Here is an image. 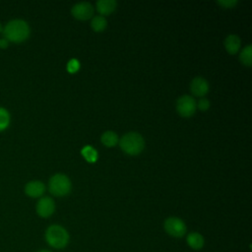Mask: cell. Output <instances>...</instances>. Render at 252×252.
<instances>
[{"label": "cell", "instance_id": "obj_6", "mask_svg": "<svg viewBox=\"0 0 252 252\" xmlns=\"http://www.w3.org/2000/svg\"><path fill=\"white\" fill-rule=\"evenodd\" d=\"M197 103L193 96L184 94L176 100V110L183 117H189L196 111Z\"/></svg>", "mask_w": 252, "mask_h": 252}, {"label": "cell", "instance_id": "obj_14", "mask_svg": "<svg viewBox=\"0 0 252 252\" xmlns=\"http://www.w3.org/2000/svg\"><path fill=\"white\" fill-rule=\"evenodd\" d=\"M100 140L103 145H105L107 147H113L118 143V136L115 132L108 130V131H105L102 133Z\"/></svg>", "mask_w": 252, "mask_h": 252}, {"label": "cell", "instance_id": "obj_16", "mask_svg": "<svg viewBox=\"0 0 252 252\" xmlns=\"http://www.w3.org/2000/svg\"><path fill=\"white\" fill-rule=\"evenodd\" d=\"M81 154L89 162H94L97 159V152L94 147L90 145L85 146L81 150Z\"/></svg>", "mask_w": 252, "mask_h": 252}, {"label": "cell", "instance_id": "obj_3", "mask_svg": "<svg viewBox=\"0 0 252 252\" xmlns=\"http://www.w3.org/2000/svg\"><path fill=\"white\" fill-rule=\"evenodd\" d=\"M119 146L126 154L135 156L143 151L145 141L142 135L138 132H129L120 138Z\"/></svg>", "mask_w": 252, "mask_h": 252}, {"label": "cell", "instance_id": "obj_7", "mask_svg": "<svg viewBox=\"0 0 252 252\" xmlns=\"http://www.w3.org/2000/svg\"><path fill=\"white\" fill-rule=\"evenodd\" d=\"M72 15L79 20H87L93 16L94 7L90 2L82 1L76 3L71 9Z\"/></svg>", "mask_w": 252, "mask_h": 252}, {"label": "cell", "instance_id": "obj_22", "mask_svg": "<svg viewBox=\"0 0 252 252\" xmlns=\"http://www.w3.org/2000/svg\"><path fill=\"white\" fill-rule=\"evenodd\" d=\"M9 43H10V42H9L6 38H4V37L0 38V49H6V48H8Z\"/></svg>", "mask_w": 252, "mask_h": 252}, {"label": "cell", "instance_id": "obj_17", "mask_svg": "<svg viewBox=\"0 0 252 252\" xmlns=\"http://www.w3.org/2000/svg\"><path fill=\"white\" fill-rule=\"evenodd\" d=\"M239 59L242 64L246 66H251L252 64V46L251 44L246 45L239 54Z\"/></svg>", "mask_w": 252, "mask_h": 252}, {"label": "cell", "instance_id": "obj_9", "mask_svg": "<svg viewBox=\"0 0 252 252\" xmlns=\"http://www.w3.org/2000/svg\"><path fill=\"white\" fill-rule=\"evenodd\" d=\"M45 192V185L40 180H32L25 185V193L32 198H38Z\"/></svg>", "mask_w": 252, "mask_h": 252}, {"label": "cell", "instance_id": "obj_21", "mask_svg": "<svg viewBox=\"0 0 252 252\" xmlns=\"http://www.w3.org/2000/svg\"><path fill=\"white\" fill-rule=\"evenodd\" d=\"M218 3L224 8H231L237 4V0H218Z\"/></svg>", "mask_w": 252, "mask_h": 252}, {"label": "cell", "instance_id": "obj_4", "mask_svg": "<svg viewBox=\"0 0 252 252\" xmlns=\"http://www.w3.org/2000/svg\"><path fill=\"white\" fill-rule=\"evenodd\" d=\"M71 181L69 177L63 173H55L48 182V189L54 196H65L71 191Z\"/></svg>", "mask_w": 252, "mask_h": 252}, {"label": "cell", "instance_id": "obj_10", "mask_svg": "<svg viewBox=\"0 0 252 252\" xmlns=\"http://www.w3.org/2000/svg\"><path fill=\"white\" fill-rule=\"evenodd\" d=\"M191 93L197 96H203L209 92V84L203 77H195L190 83Z\"/></svg>", "mask_w": 252, "mask_h": 252}, {"label": "cell", "instance_id": "obj_23", "mask_svg": "<svg viewBox=\"0 0 252 252\" xmlns=\"http://www.w3.org/2000/svg\"><path fill=\"white\" fill-rule=\"evenodd\" d=\"M3 32V26H2V24H1V22H0V33Z\"/></svg>", "mask_w": 252, "mask_h": 252}, {"label": "cell", "instance_id": "obj_12", "mask_svg": "<svg viewBox=\"0 0 252 252\" xmlns=\"http://www.w3.org/2000/svg\"><path fill=\"white\" fill-rule=\"evenodd\" d=\"M187 244L194 250H200L203 248L205 240L202 234H200L199 232H190L187 235Z\"/></svg>", "mask_w": 252, "mask_h": 252}, {"label": "cell", "instance_id": "obj_19", "mask_svg": "<svg viewBox=\"0 0 252 252\" xmlns=\"http://www.w3.org/2000/svg\"><path fill=\"white\" fill-rule=\"evenodd\" d=\"M80 68V62L76 58H73L67 63V70L71 73H75Z\"/></svg>", "mask_w": 252, "mask_h": 252}, {"label": "cell", "instance_id": "obj_13", "mask_svg": "<svg viewBox=\"0 0 252 252\" xmlns=\"http://www.w3.org/2000/svg\"><path fill=\"white\" fill-rule=\"evenodd\" d=\"M116 8L115 0H98L96 2V9L102 15H107L112 13Z\"/></svg>", "mask_w": 252, "mask_h": 252}, {"label": "cell", "instance_id": "obj_20", "mask_svg": "<svg viewBox=\"0 0 252 252\" xmlns=\"http://www.w3.org/2000/svg\"><path fill=\"white\" fill-rule=\"evenodd\" d=\"M198 107L199 109L203 110V111H206L209 107H210V101L209 99H207L206 97H202L199 101H198Z\"/></svg>", "mask_w": 252, "mask_h": 252}, {"label": "cell", "instance_id": "obj_2", "mask_svg": "<svg viewBox=\"0 0 252 252\" xmlns=\"http://www.w3.org/2000/svg\"><path fill=\"white\" fill-rule=\"evenodd\" d=\"M45 240L51 247L62 249L69 242V233L63 226L52 224L45 231Z\"/></svg>", "mask_w": 252, "mask_h": 252}, {"label": "cell", "instance_id": "obj_24", "mask_svg": "<svg viewBox=\"0 0 252 252\" xmlns=\"http://www.w3.org/2000/svg\"><path fill=\"white\" fill-rule=\"evenodd\" d=\"M38 252H52V251H49V250H40Z\"/></svg>", "mask_w": 252, "mask_h": 252}, {"label": "cell", "instance_id": "obj_11", "mask_svg": "<svg viewBox=\"0 0 252 252\" xmlns=\"http://www.w3.org/2000/svg\"><path fill=\"white\" fill-rule=\"evenodd\" d=\"M241 40L236 34H228L224 39V47L229 54H235L240 48Z\"/></svg>", "mask_w": 252, "mask_h": 252}, {"label": "cell", "instance_id": "obj_15", "mask_svg": "<svg viewBox=\"0 0 252 252\" xmlns=\"http://www.w3.org/2000/svg\"><path fill=\"white\" fill-rule=\"evenodd\" d=\"M106 25H107V21L101 15H95L94 17H93L92 22H91V26H92L93 30L97 32H102L105 29Z\"/></svg>", "mask_w": 252, "mask_h": 252}, {"label": "cell", "instance_id": "obj_18", "mask_svg": "<svg viewBox=\"0 0 252 252\" xmlns=\"http://www.w3.org/2000/svg\"><path fill=\"white\" fill-rule=\"evenodd\" d=\"M11 122L10 112L3 106H0V132L6 130Z\"/></svg>", "mask_w": 252, "mask_h": 252}, {"label": "cell", "instance_id": "obj_8", "mask_svg": "<svg viewBox=\"0 0 252 252\" xmlns=\"http://www.w3.org/2000/svg\"><path fill=\"white\" fill-rule=\"evenodd\" d=\"M36 213L41 218H48L50 217L55 211V203L52 198L50 197H41L36 203L35 207Z\"/></svg>", "mask_w": 252, "mask_h": 252}, {"label": "cell", "instance_id": "obj_1", "mask_svg": "<svg viewBox=\"0 0 252 252\" xmlns=\"http://www.w3.org/2000/svg\"><path fill=\"white\" fill-rule=\"evenodd\" d=\"M31 30L29 24L22 19H13L3 27V37L9 42L20 43L28 39Z\"/></svg>", "mask_w": 252, "mask_h": 252}, {"label": "cell", "instance_id": "obj_5", "mask_svg": "<svg viewBox=\"0 0 252 252\" xmlns=\"http://www.w3.org/2000/svg\"><path fill=\"white\" fill-rule=\"evenodd\" d=\"M164 230L173 237H182L185 235L187 227L185 222L176 217H169L164 220Z\"/></svg>", "mask_w": 252, "mask_h": 252}]
</instances>
